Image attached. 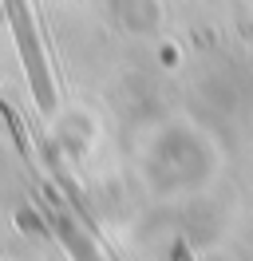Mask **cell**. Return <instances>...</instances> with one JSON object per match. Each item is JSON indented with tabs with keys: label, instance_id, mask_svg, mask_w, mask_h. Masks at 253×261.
Segmentation results:
<instances>
[{
	"label": "cell",
	"instance_id": "cell-1",
	"mask_svg": "<svg viewBox=\"0 0 253 261\" xmlns=\"http://www.w3.org/2000/svg\"><path fill=\"white\" fill-rule=\"evenodd\" d=\"M4 8H8V20H12L16 51H20V64H24L32 95L40 103V111H52V107H56V91H52V71H47V60H44L40 28H36V20H32V4L28 0H4Z\"/></svg>",
	"mask_w": 253,
	"mask_h": 261
},
{
	"label": "cell",
	"instance_id": "cell-2",
	"mask_svg": "<svg viewBox=\"0 0 253 261\" xmlns=\"http://www.w3.org/2000/svg\"><path fill=\"white\" fill-rule=\"evenodd\" d=\"M47 218H52V229H56V238L63 242V249L71 253V261H103V253L95 249V242L71 222V214L60 206L56 194H52V202H47Z\"/></svg>",
	"mask_w": 253,
	"mask_h": 261
}]
</instances>
